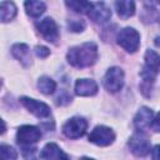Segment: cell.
Wrapping results in <instances>:
<instances>
[{
    "label": "cell",
    "instance_id": "13",
    "mask_svg": "<svg viewBox=\"0 0 160 160\" xmlns=\"http://www.w3.org/2000/svg\"><path fill=\"white\" fill-rule=\"evenodd\" d=\"M11 54L24 66H29L31 64V54H30V49L26 44H15V45H12Z\"/></svg>",
    "mask_w": 160,
    "mask_h": 160
},
{
    "label": "cell",
    "instance_id": "3",
    "mask_svg": "<svg viewBox=\"0 0 160 160\" xmlns=\"http://www.w3.org/2000/svg\"><path fill=\"white\" fill-rule=\"evenodd\" d=\"M102 82L105 89L110 92H116L121 90L124 86V71L118 66L110 68L106 71Z\"/></svg>",
    "mask_w": 160,
    "mask_h": 160
},
{
    "label": "cell",
    "instance_id": "7",
    "mask_svg": "<svg viewBox=\"0 0 160 160\" xmlns=\"http://www.w3.org/2000/svg\"><path fill=\"white\" fill-rule=\"evenodd\" d=\"M41 138V132L36 126L32 125H22L19 128L16 139L18 142L22 146H30L31 144H35Z\"/></svg>",
    "mask_w": 160,
    "mask_h": 160
},
{
    "label": "cell",
    "instance_id": "17",
    "mask_svg": "<svg viewBox=\"0 0 160 160\" xmlns=\"http://www.w3.org/2000/svg\"><path fill=\"white\" fill-rule=\"evenodd\" d=\"M18 12V9H16V5L10 1V0H4L1 1V5H0V14H1V21L2 22H8L10 20H12L15 18Z\"/></svg>",
    "mask_w": 160,
    "mask_h": 160
},
{
    "label": "cell",
    "instance_id": "18",
    "mask_svg": "<svg viewBox=\"0 0 160 160\" xmlns=\"http://www.w3.org/2000/svg\"><path fill=\"white\" fill-rule=\"evenodd\" d=\"M66 6L78 14H88L92 6L89 0H65Z\"/></svg>",
    "mask_w": 160,
    "mask_h": 160
},
{
    "label": "cell",
    "instance_id": "11",
    "mask_svg": "<svg viewBox=\"0 0 160 160\" xmlns=\"http://www.w3.org/2000/svg\"><path fill=\"white\" fill-rule=\"evenodd\" d=\"M74 90L78 96H92L98 92V84L91 79H79Z\"/></svg>",
    "mask_w": 160,
    "mask_h": 160
},
{
    "label": "cell",
    "instance_id": "8",
    "mask_svg": "<svg viewBox=\"0 0 160 160\" xmlns=\"http://www.w3.org/2000/svg\"><path fill=\"white\" fill-rule=\"evenodd\" d=\"M20 102L35 116L38 118H48L51 114V110L49 108V105H46L42 101H38L35 99L28 98V96H21L20 98Z\"/></svg>",
    "mask_w": 160,
    "mask_h": 160
},
{
    "label": "cell",
    "instance_id": "24",
    "mask_svg": "<svg viewBox=\"0 0 160 160\" xmlns=\"http://www.w3.org/2000/svg\"><path fill=\"white\" fill-rule=\"evenodd\" d=\"M35 54H36V56L45 59V58H48V56H49V54H50V50H49L46 46L39 45V46H36V48H35Z\"/></svg>",
    "mask_w": 160,
    "mask_h": 160
},
{
    "label": "cell",
    "instance_id": "16",
    "mask_svg": "<svg viewBox=\"0 0 160 160\" xmlns=\"http://www.w3.org/2000/svg\"><path fill=\"white\" fill-rule=\"evenodd\" d=\"M24 8H25L26 14L29 16H31V18L40 16L46 9L45 4L42 1H40V0H25Z\"/></svg>",
    "mask_w": 160,
    "mask_h": 160
},
{
    "label": "cell",
    "instance_id": "15",
    "mask_svg": "<svg viewBox=\"0 0 160 160\" xmlns=\"http://www.w3.org/2000/svg\"><path fill=\"white\" fill-rule=\"evenodd\" d=\"M40 158L41 159H68V155L64 154L62 150L55 142H49L41 150Z\"/></svg>",
    "mask_w": 160,
    "mask_h": 160
},
{
    "label": "cell",
    "instance_id": "2",
    "mask_svg": "<svg viewBox=\"0 0 160 160\" xmlns=\"http://www.w3.org/2000/svg\"><path fill=\"white\" fill-rule=\"evenodd\" d=\"M118 44L128 52H135L140 46V34L134 28H124L118 34Z\"/></svg>",
    "mask_w": 160,
    "mask_h": 160
},
{
    "label": "cell",
    "instance_id": "19",
    "mask_svg": "<svg viewBox=\"0 0 160 160\" xmlns=\"http://www.w3.org/2000/svg\"><path fill=\"white\" fill-rule=\"evenodd\" d=\"M145 66L154 72H160V55L154 50H148L145 52Z\"/></svg>",
    "mask_w": 160,
    "mask_h": 160
},
{
    "label": "cell",
    "instance_id": "28",
    "mask_svg": "<svg viewBox=\"0 0 160 160\" xmlns=\"http://www.w3.org/2000/svg\"><path fill=\"white\" fill-rule=\"evenodd\" d=\"M155 1H156V2H158V4L160 5V0H155Z\"/></svg>",
    "mask_w": 160,
    "mask_h": 160
},
{
    "label": "cell",
    "instance_id": "23",
    "mask_svg": "<svg viewBox=\"0 0 160 160\" xmlns=\"http://www.w3.org/2000/svg\"><path fill=\"white\" fill-rule=\"evenodd\" d=\"M85 28V24L82 21H79V20H72L69 22V29L71 31H75V32H79V31H82V29Z\"/></svg>",
    "mask_w": 160,
    "mask_h": 160
},
{
    "label": "cell",
    "instance_id": "1",
    "mask_svg": "<svg viewBox=\"0 0 160 160\" xmlns=\"http://www.w3.org/2000/svg\"><path fill=\"white\" fill-rule=\"evenodd\" d=\"M68 62L75 68H88L98 60V46L94 42H84L69 49L66 54Z\"/></svg>",
    "mask_w": 160,
    "mask_h": 160
},
{
    "label": "cell",
    "instance_id": "27",
    "mask_svg": "<svg viewBox=\"0 0 160 160\" xmlns=\"http://www.w3.org/2000/svg\"><path fill=\"white\" fill-rule=\"evenodd\" d=\"M155 45H156L158 48H160V36H158V38L155 39Z\"/></svg>",
    "mask_w": 160,
    "mask_h": 160
},
{
    "label": "cell",
    "instance_id": "14",
    "mask_svg": "<svg viewBox=\"0 0 160 160\" xmlns=\"http://www.w3.org/2000/svg\"><path fill=\"white\" fill-rule=\"evenodd\" d=\"M115 9L118 15L121 19H129L135 14V2L134 0H116Z\"/></svg>",
    "mask_w": 160,
    "mask_h": 160
},
{
    "label": "cell",
    "instance_id": "6",
    "mask_svg": "<svg viewBox=\"0 0 160 160\" xmlns=\"http://www.w3.org/2000/svg\"><path fill=\"white\" fill-rule=\"evenodd\" d=\"M128 146L130 148V151L136 155V156H145L150 152V141L149 138L142 132H136L134 134L129 141H128Z\"/></svg>",
    "mask_w": 160,
    "mask_h": 160
},
{
    "label": "cell",
    "instance_id": "12",
    "mask_svg": "<svg viewBox=\"0 0 160 160\" xmlns=\"http://www.w3.org/2000/svg\"><path fill=\"white\" fill-rule=\"evenodd\" d=\"M151 121H152V110L146 106L140 108V110L138 111V114L134 118V125L140 131H142L144 129L150 126Z\"/></svg>",
    "mask_w": 160,
    "mask_h": 160
},
{
    "label": "cell",
    "instance_id": "21",
    "mask_svg": "<svg viewBox=\"0 0 160 160\" xmlns=\"http://www.w3.org/2000/svg\"><path fill=\"white\" fill-rule=\"evenodd\" d=\"M0 151H1V156L4 159H16L18 158V152L14 150V148L9 146V145H1L0 146Z\"/></svg>",
    "mask_w": 160,
    "mask_h": 160
},
{
    "label": "cell",
    "instance_id": "20",
    "mask_svg": "<svg viewBox=\"0 0 160 160\" xmlns=\"http://www.w3.org/2000/svg\"><path fill=\"white\" fill-rule=\"evenodd\" d=\"M38 89L45 95H51L56 90V82L49 76H41L38 81Z\"/></svg>",
    "mask_w": 160,
    "mask_h": 160
},
{
    "label": "cell",
    "instance_id": "4",
    "mask_svg": "<svg viewBox=\"0 0 160 160\" xmlns=\"http://www.w3.org/2000/svg\"><path fill=\"white\" fill-rule=\"evenodd\" d=\"M86 129H88V121L84 118L75 116L64 124L62 132L69 139H78L85 134Z\"/></svg>",
    "mask_w": 160,
    "mask_h": 160
},
{
    "label": "cell",
    "instance_id": "9",
    "mask_svg": "<svg viewBox=\"0 0 160 160\" xmlns=\"http://www.w3.org/2000/svg\"><path fill=\"white\" fill-rule=\"evenodd\" d=\"M36 28L39 29L40 34L44 36V39L49 42H55L59 39V29L56 22L51 18H45L40 20L36 24Z\"/></svg>",
    "mask_w": 160,
    "mask_h": 160
},
{
    "label": "cell",
    "instance_id": "10",
    "mask_svg": "<svg viewBox=\"0 0 160 160\" xmlns=\"http://www.w3.org/2000/svg\"><path fill=\"white\" fill-rule=\"evenodd\" d=\"M92 21L95 22H106L111 18V10L104 2H95L92 4L90 11L86 14Z\"/></svg>",
    "mask_w": 160,
    "mask_h": 160
},
{
    "label": "cell",
    "instance_id": "25",
    "mask_svg": "<svg viewBox=\"0 0 160 160\" xmlns=\"http://www.w3.org/2000/svg\"><path fill=\"white\" fill-rule=\"evenodd\" d=\"M150 126L152 128V130H154V131L160 132V112L155 116V119H152V121H151V125H150Z\"/></svg>",
    "mask_w": 160,
    "mask_h": 160
},
{
    "label": "cell",
    "instance_id": "5",
    "mask_svg": "<svg viewBox=\"0 0 160 160\" xmlns=\"http://www.w3.org/2000/svg\"><path fill=\"white\" fill-rule=\"evenodd\" d=\"M115 140V134L114 131L104 125L96 126L89 135V141L98 145V146H108L112 144Z\"/></svg>",
    "mask_w": 160,
    "mask_h": 160
},
{
    "label": "cell",
    "instance_id": "26",
    "mask_svg": "<svg viewBox=\"0 0 160 160\" xmlns=\"http://www.w3.org/2000/svg\"><path fill=\"white\" fill-rule=\"evenodd\" d=\"M151 156H152V159L160 160V145H156V146L152 148V150H151Z\"/></svg>",
    "mask_w": 160,
    "mask_h": 160
},
{
    "label": "cell",
    "instance_id": "22",
    "mask_svg": "<svg viewBox=\"0 0 160 160\" xmlns=\"http://www.w3.org/2000/svg\"><path fill=\"white\" fill-rule=\"evenodd\" d=\"M140 76H141V78H142V80H144V81H146V82H154L155 76H156V72H154V71H152V70H150L149 68L144 66V68H142V70L140 71Z\"/></svg>",
    "mask_w": 160,
    "mask_h": 160
}]
</instances>
